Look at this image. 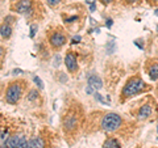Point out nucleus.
Masks as SVG:
<instances>
[{"label":"nucleus","instance_id":"7ed1b4c3","mask_svg":"<svg viewBox=\"0 0 158 148\" xmlns=\"http://www.w3.org/2000/svg\"><path fill=\"white\" fill-rule=\"evenodd\" d=\"M123 118L116 113H107L102 119L100 129L106 132H115L123 126Z\"/></svg>","mask_w":158,"mask_h":148},{"label":"nucleus","instance_id":"393cba45","mask_svg":"<svg viewBox=\"0 0 158 148\" xmlns=\"http://www.w3.org/2000/svg\"><path fill=\"white\" fill-rule=\"evenodd\" d=\"M21 72H23L21 70H15V71H13V73H15V75H17V73H21Z\"/></svg>","mask_w":158,"mask_h":148},{"label":"nucleus","instance_id":"4468645a","mask_svg":"<svg viewBox=\"0 0 158 148\" xmlns=\"http://www.w3.org/2000/svg\"><path fill=\"white\" fill-rule=\"evenodd\" d=\"M0 34H2V37L3 38H9L11 37V34H12V28H11V25L9 24H3L2 26H0Z\"/></svg>","mask_w":158,"mask_h":148},{"label":"nucleus","instance_id":"6e6552de","mask_svg":"<svg viewBox=\"0 0 158 148\" xmlns=\"http://www.w3.org/2000/svg\"><path fill=\"white\" fill-rule=\"evenodd\" d=\"M145 70H146V73L149 75V77L152 80H158V63L157 60H146V64H145Z\"/></svg>","mask_w":158,"mask_h":148},{"label":"nucleus","instance_id":"f257e3e1","mask_svg":"<svg viewBox=\"0 0 158 148\" xmlns=\"http://www.w3.org/2000/svg\"><path fill=\"white\" fill-rule=\"evenodd\" d=\"M82 122V110L81 106H70L66 111V114L63 115V130H65L66 135L74 134L79 130V126H81Z\"/></svg>","mask_w":158,"mask_h":148},{"label":"nucleus","instance_id":"cd10ccee","mask_svg":"<svg viewBox=\"0 0 158 148\" xmlns=\"http://www.w3.org/2000/svg\"><path fill=\"white\" fill-rule=\"evenodd\" d=\"M87 3L88 4H94V3H95V0H87Z\"/></svg>","mask_w":158,"mask_h":148},{"label":"nucleus","instance_id":"1a4fd4ad","mask_svg":"<svg viewBox=\"0 0 158 148\" xmlns=\"http://www.w3.org/2000/svg\"><path fill=\"white\" fill-rule=\"evenodd\" d=\"M102 88V80H100V77L96 76V75H92L88 77V85L86 88V92L90 95V93H94L95 91L98 89H100Z\"/></svg>","mask_w":158,"mask_h":148},{"label":"nucleus","instance_id":"a878e982","mask_svg":"<svg viewBox=\"0 0 158 148\" xmlns=\"http://www.w3.org/2000/svg\"><path fill=\"white\" fill-rule=\"evenodd\" d=\"M149 3H150V4H157L158 0H149Z\"/></svg>","mask_w":158,"mask_h":148},{"label":"nucleus","instance_id":"423d86ee","mask_svg":"<svg viewBox=\"0 0 158 148\" xmlns=\"http://www.w3.org/2000/svg\"><path fill=\"white\" fill-rule=\"evenodd\" d=\"M66 36L65 33H63L62 30H56L50 34V37H49V43H50V46L53 49H56V50H58V49H61L63 45L66 43Z\"/></svg>","mask_w":158,"mask_h":148},{"label":"nucleus","instance_id":"f8f14e48","mask_svg":"<svg viewBox=\"0 0 158 148\" xmlns=\"http://www.w3.org/2000/svg\"><path fill=\"white\" fill-rule=\"evenodd\" d=\"M27 148H46V143L41 136H34L28 142Z\"/></svg>","mask_w":158,"mask_h":148},{"label":"nucleus","instance_id":"412c9836","mask_svg":"<svg viewBox=\"0 0 158 148\" xmlns=\"http://www.w3.org/2000/svg\"><path fill=\"white\" fill-rule=\"evenodd\" d=\"M78 41H81V37L79 36H75L73 38V43H78Z\"/></svg>","mask_w":158,"mask_h":148},{"label":"nucleus","instance_id":"c85d7f7f","mask_svg":"<svg viewBox=\"0 0 158 148\" xmlns=\"http://www.w3.org/2000/svg\"><path fill=\"white\" fill-rule=\"evenodd\" d=\"M156 16H158V9H157V11H156Z\"/></svg>","mask_w":158,"mask_h":148},{"label":"nucleus","instance_id":"b1692460","mask_svg":"<svg viewBox=\"0 0 158 148\" xmlns=\"http://www.w3.org/2000/svg\"><path fill=\"white\" fill-rule=\"evenodd\" d=\"M90 11H91V12H94V11H95V3H94V4H91V7H90Z\"/></svg>","mask_w":158,"mask_h":148},{"label":"nucleus","instance_id":"9d476101","mask_svg":"<svg viewBox=\"0 0 158 148\" xmlns=\"http://www.w3.org/2000/svg\"><path fill=\"white\" fill-rule=\"evenodd\" d=\"M65 64L67 67V70L70 71L71 73H75L78 71L77 58H75V55H74L71 51H67V54H66V56H65Z\"/></svg>","mask_w":158,"mask_h":148},{"label":"nucleus","instance_id":"f3484780","mask_svg":"<svg viewBox=\"0 0 158 148\" xmlns=\"http://www.w3.org/2000/svg\"><path fill=\"white\" fill-rule=\"evenodd\" d=\"M37 97H38V92L37 91H31V92H29V95H28V100L33 101V100H36Z\"/></svg>","mask_w":158,"mask_h":148},{"label":"nucleus","instance_id":"9b49d317","mask_svg":"<svg viewBox=\"0 0 158 148\" xmlns=\"http://www.w3.org/2000/svg\"><path fill=\"white\" fill-rule=\"evenodd\" d=\"M152 113H153V109H152V105L150 103H144L142 106L138 107V110H137V118L138 119H148L150 115H152Z\"/></svg>","mask_w":158,"mask_h":148},{"label":"nucleus","instance_id":"0eeeda50","mask_svg":"<svg viewBox=\"0 0 158 148\" xmlns=\"http://www.w3.org/2000/svg\"><path fill=\"white\" fill-rule=\"evenodd\" d=\"M13 9L17 13L29 16L33 12V3L32 0H17V3L13 6Z\"/></svg>","mask_w":158,"mask_h":148},{"label":"nucleus","instance_id":"6ab92c4d","mask_svg":"<svg viewBox=\"0 0 158 148\" xmlns=\"http://www.w3.org/2000/svg\"><path fill=\"white\" fill-rule=\"evenodd\" d=\"M36 29H37V25L34 24V25H32V28H31V37L32 38L34 37V34H36Z\"/></svg>","mask_w":158,"mask_h":148},{"label":"nucleus","instance_id":"7c9ffc66","mask_svg":"<svg viewBox=\"0 0 158 148\" xmlns=\"http://www.w3.org/2000/svg\"><path fill=\"white\" fill-rule=\"evenodd\" d=\"M157 131H158V127H157Z\"/></svg>","mask_w":158,"mask_h":148},{"label":"nucleus","instance_id":"39448f33","mask_svg":"<svg viewBox=\"0 0 158 148\" xmlns=\"http://www.w3.org/2000/svg\"><path fill=\"white\" fill-rule=\"evenodd\" d=\"M27 147H28V140L25 135L19 134V132L9 135L6 146H4V148H27Z\"/></svg>","mask_w":158,"mask_h":148},{"label":"nucleus","instance_id":"bb28decb","mask_svg":"<svg viewBox=\"0 0 158 148\" xmlns=\"http://www.w3.org/2000/svg\"><path fill=\"white\" fill-rule=\"evenodd\" d=\"M3 54H4V49H3V47H0V56H2Z\"/></svg>","mask_w":158,"mask_h":148},{"label":"nucleus","instance_id":"c756f323","mask_svg":"<svg viewBox=\"0 0 158 148\" xmlns=\"http://www.w3.org/2000/svg\"><path fill=\"white\" fill-rule=\"evenodd\" d=\"M157 95H158V87H157Z\"/></svg>","mask_w":158,"mask_h":148},{"label":"nucleus","instance_id":"2eb2a0df","mask_svg":"<svg viewBox=\"0 0 158 148\" xmlns=\"http://www.w3.org/2000/svg\"><path fill=\"white\" fill-rule=\"evenodd\" d=\"M103 148H120V143H118L115 138H108L106 140Z\"/></svg>","mask_w":158,"mask_h":148},{"label":"nucleus","instance_id":"dca6fc26","mask_svg":"<svg viewBox=\"0 0 158 148\" xmlns=\"http://www.w3.org/2000/svg\"><path fill=\"white\" fill-rule=\"evenodd\" d=\"M45 2L50 8H56V7H58L59 4H61L62 0H45Z\"/></svg>","mask_w":158,"mask_h":148},{"label":"nucleus","instance_id":"ddd939ff","mask_svg":"<svg viewBox=\"0 0 158 148\" xmlns=\"http://www.w3.org/2000/svg\"><path fill=\"white\" fill-rule=\"evenodd\" d=\"M9 135H11V132L8 129H0V148H4Z\"/></svg>","mask_w":158,"mask_h":148},{"label":"nucleus","instance_id":"5701e85b","mask_svg":"<svg viewBox=\"0 0 158 148\" xmlns=\"http://www.w3.org/2000/svg\"><path fill=\"white\" fill-rule=\"evenodd\" d=\"M112 20H107V28H111L112 26Z\"/></svg>","mask_w":158,"mask_h":148},{"label":"nucleus","instance_id":"4be33fe9","mask_svg":"<svg viewBox=\"0 0 158 148\" xmlns=\"http://www.w3.org/2000/svg\"><path fill=\"white\" fill-rule=\"evenodd\" d=\"M102 4H104V6H108L110 3H112V0H100Z\"/></svg>","mask_w":158,"mask_h":148},{"label":"nucleus","instance_id":"a211bd4d","mask_svg":"<svg viewBox=\"0 0 158 148\" xmlns=\"http://www.w3.org/2000/svg\"><path fill=\"white\" fill-rule=\"evenodd\" d=\"M33 80H34V83H36L37 85H38V88H40V89H42V88H44V84H42V81H41V79H40V77H37V76H34V79H33Z\"/></svg>","mask_w":158,"mask_h":148},{"label":"nucleus","instance_id":"aec40b11","mask_svg":"<svg viewBox=\"0 0 158 148\" xmlns=\"http://www.w3.org/2000/svg\"><path fill=\"white\" fill-rule=\"evenodd\" d=\"M138 2H140V0H124V3H127V4H136Z\"/></svg>","mask_w":158,"mask_h":148},{"label":"nucleus","instance_id":"20e7f679","mask_svg":"<svg viewBox=\"0 0 158 148\" xmlns=\"http://www.w3.org/2000/svg\"><path fill=\"white\" fill-rule=\"evenodd\" d=\"M21 81H13L8 85L7 91H6V101L11 105H15L17 103L19 100L23 96V91H24V87L21 85Z\"/></svg>","mask_w":158,"mask_h":148},{"label":"nucleus","instance_id":"f03ea898","mask_svg":"<svg viewBox=\"0 0 158 148\" xmlns=\"http://www.w3.org/2000/svg\"><path fill=\"white\" fill-rule=\"evenodd\" d=\"M148 89H149V88L146 87L145 81L142 80L140 76H133L127 81L125 87L123 88L121 100L124 101V100H127V98H129L132 96H136L137 93H141V92L148 91Z\"/></svg>","mask_w":158,"mask_h":148}]
</instances>
